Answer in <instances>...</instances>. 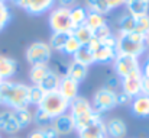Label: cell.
I'll return each mask as SVG.
<instances>
[{"label": "cell", "mask_w": 149, "mask_h": 138, "mask_svg": "<svg viewBox=\"0 0 149 138\" xmlns=\"http://www.w3.org/2000/svg\"><path fill=\"white\" fill-rule=\"evenodd\" d=\"M0 105L6 109L29 108V84L6 80L0 86Z\"/></svg>", "instance_id": "cell-1"}, {"label": "cell", "mask_w": 149, "mask_h": 138, "mask_svg": "<svg viewBox=\"0 0 149 138\" xmlns=\"http://www.w3.org/2000/svg\"><path fill=\"white\" fill-rule=\"evenodd\" d=\"M68 113L72 116L74 124H75V132L86 128L87 125H90L91 122H94L96 119H99L101 115H99L93 106L91 102L84 97V96H77L74 100L70 102V109Z\"/></svg>", "instance_id": "cell-2"}, {"label": "cell", "mask_w": 149, "mask_h": 138, "mask_svg": "<svg viewBox=\"0 0 149 138\" xmlns=\"http://www.w3.org/2000/svg\"><path fill=\"white\" fill-rule=\"evenodd\" d=\"M116 39H117L116 49L119 54H127L141 58L148 51V45L143 35L135 32H117Z\"/></svg>", "instance_id": "cell-3"}, {"label": "cell", "mask_w": 149, "mask_h": 138, "mask_svg": "<svg viewBox=\"0 0 149 138\" xmlns=\"http://www.w3.org/2000/svg\"><path fill=\"white\" fill-rule=\"evenodd\" d=\"M90 48L93 49L94 54V64H110L114 61L116 55H117V39L116 35H110L106 39H91L88 42Z\"/></svg>", "instance_id": "cell-4"}, {"label": "cell", "mask_w": 149, "mask_h": 138, "mask_svg": "<svg viewBox=\"0 0 149 138\" xmlns=\"http://www.w3.org/2000/svg\"><path fill=\"white\" fill-rule=\"evenodd\" d=\"M48 25H49L52 34H72L74 25L71 20L70 9L62 7V6H55L49 12Z\"/></svg>", "instance_id": "cell-5"}, {"label": "cell", "mask_w": 149, "mask_h": 138, "mask_svg": "<svg viewBox=\"0 0 149 138\" xmlns=\"http://www.w3.org/2000/svg\"><path fill=\"white\" fill-rule=\"evenodd\" d=\"M39 109H42L45 113H48L52 119H55L56 116L67 113L70 109V100H67L58 90L55 92H48L44 94L42 102L38 106Z\"/></svg>", "instance_id": "cell-6"}, {"label": "cell", "mask_w": 149, "mask_h": 138, "mask_svg": "<svg viewBox=\"0 0 149 138\" xmlns=\"http://www.w3.org/2000/svg\"><path fill=\"white\" fill-rule=\"evenodd\" d=\"M90 102H91L93 109L99 115L107 113V112L113 111L114 108H117V92L103 86L99 90L94 92Z\"/></svg>", "instance_id": "cell-7"}, {"label": "cell", "mask_w": 149, "mask_h": 138, "mask_svg": "<svg viewBox=\"0 0 149 138\" xmlns=\"http://www.w3.org/2000/svg\"><path fill=\"white\" fill-rule=\"evenodd\" d=\"M52 52L54 51L49 46V44L44 41H35L26 48L25 58L31 64V67L45 65V64H49V61L52 60Z\"/></svg>", "instance_id": "cell-8"}, {"label": "cell", "mask_w": 149, "mask_h": 138, "mask_svg": "<svg viewBox=\"0 0 149 138\" xmlns=\"http://www.w3.org/2000/svg\"><path fill=\"white\" fill-rule=\"evenodd\" d=\"M142 70V63L141 58L133 57V55H127V54H119L116 55L114 61H113V71L119 79H123L132 73L141 71Z\"/></svg>", "instance_id": "cell-9"}, {"label": "cell", "mask_w": 149, "mask_h": 138, "mask_svg": "<svg viewBox=\"0 0 149 138\" xmlns=\"http://www.w3.org/2000/svg\"><path fill=\"white\" fill-rule=\"evenodd\" d=\"M16 7L25 10L32 16H41L55 7L56 0H10Z\"/></svg>", "instance_id": "cell-10"}, {"label": "cell", "mask_w": 149, "mask_h": 138, "mask_svg": "<svg viewBox=\"0 0 149 138\" xmlns=\"http://www.w3.org/2000/svg\"><path fill=\"white\" fill-rule=\"evenodd\" d=\"M142 80H143L142 70L132 73V74L120 79V90L133 99V97L142 94Z\"/></svg>", "instance_id": "cell-11"}, {"label": "cell", "mask_w": 149, "mask_h": 138, "mask_svg": "<svg viewBox=\"0 0 149 138\" xmlns=\"http://www.w3.org/2000/svg\"><path fill=\"white\" fill-rule=\"evenodd\" d=\"M52 128L56 131V134L59 137H65V135H70L72 132H75V124H74V119L72 116L67 112V113H62L59 116H56L55 119H52L51 122Z\"/></svg>", "instance_id": "cell-12"}, {"label": "cell", "mask_w": 149, "mask_h": 138, "mask_svg": "<svg viewBox=\"0 0 149 138\" xmlns=\"http://www.w3.org/2000/svg\"><path fill=\"white\" fill-rule=\"evenodd\" d=\"M20 130L16 118H15V113L12 109H4L0 112V132H4V134H9V135H15L17 134Z\"/></svg>", "instance_id": "cell-13"}, {"label": "cell", "mask_w": 149, "mask_h": 138, "mask_svg": "<svg viewBox=\"0 0 149 138\" xmlns=\"http://www.w3.org/2000/svg\"><path fill=\"white\" fill-rule=\"evenodd\" d=\"M106 124V137L109 138H125L127 134V125L126 122L119 118H109L107 121H104Z\"/></svg>", "instance_id": "cell-14"}, {"label": "cell", "mask_w": 149, "mask_h": 138, "mask_svg": "<svg viewBox=\"0 0 149 138\" xmlns=\"http://www.w3.org/2000/svg\"><path fill=\"white\" fill-rule=\"evenodd\" d=\"M78 138H106V124L104 119L100 116L94 122L87 125L86 128L77 131Z\"/></svg>", "instance_id": "cell-15"}, {"label": "cell", "mask_w": 149, "mask_h": 138, "mask_svg": "<svg viewBox=\"0 0 149 138\" xmlns=\"http://www.w3.org/2000/svg\"><path fill=\"white\" fill-rule=\"evenodd\" d=\"M130 112L135 118L146 119L149 118V96L148 94H139L132 99L130 102Z\"/></svg>", "instance_id": "cell-16"}, {"label": "cell", "mask_w": 149, "mask_h": 138, "mask_svg": "<svg viewBox=\"0 0 149 138\" xmlns=\"http://www.w3.org/2000/svg\"><path fill=\"white\" fill-rule=\"evenodd\" d=\"M80 90V84L77 82H74L72 79H70L68 76H61V80H59V86H58V92L61 93L67 100H74L78 94Z\"/></svg>", "instance_id": "cell-17"}, {"label": "cell", "mask_w": 149, "mask_h": 138, "mask_svg": "<svg viewBox=\"0 0 149 138\" xmlns=\"http://www.w3.org/2000/svg\"><path fill=\"white\" fill-rule=\"evenodd\" d=\"M64 76H68L74 82L81 84L87 79V76H88V67H86V65H83V64H80V63H77L74 60H71L68 63V65H67V70H65Z\"/></svg>", "instance_id": "cell-18"}, {"label": "cell", "mask_w": 149, "mask_h": 138, "mask_svg": "<svg viewBox=\"0 0 149 138\" xmlns=\"http://www.w3.org/2000/svg\"><path fill=\"white\" fill-rule=\"evenodd\" d=\"M17 73V61L9 55L0 54V79L3 82L12 80V77Z\"/></svg>", "instance_id": "cell-19"}, {"label": "cell", "mask_w": 149, "mask_h": 138, "mask_svg": "<svg viewBox=\"0 0 149 138\" xmlns=\"http://www.w3.org/2000/svg\"><path fill=\"white\" fill-rule=\"evenodd\" d=\"M116 26L119 32H135L136 31V16L125 12L117 18Z\"/></svg>", "instance_id": "cell-20"}, {"label": "cell", "mask_w": 149, "mask_h": 138, "mask_svg": "<svg viewBox=\"0 0 149 138\" xmlns=\"http://www.w3.org/2000/svg\"><path fill=\"white\" fill-rule=\"evenodd\" d=\"M72 60L77 61V63H80V64H83V65H86V67H90L91 64H94V54H93V49L90 48L88 44L81 45L80 49L74 54Z\"/></svg>", "instance_id": "cell-21"}, {"label": "cell", "mask_w": 149, "mask_h": 138, "mask_svg": "<svg viewBox=\"0 0 149 138\" xmlns=\"http://www.w3.org/2000/svg\"><path fill=\"white\" fill-rule=\"evenodd\" d=\"M59 80H61V74H58L52 67H51L49 73L47 74V77L44 79V82L38 86L41 87L44 93H48V92H55L58 90V86H59Z\"/></svg>", "instance_id": "cell-22"}, {"label": "cell", "mask_w": 149, "mask_h": 138, "mask_svg": "<svg viewBox=\"0 0 149 138\" xmlns=\"http://www.w3.org/2000/svg\"><path fill=\"white\" fill-rule=\"evenodd\" d=\"M49 70H51L49 64L31 67V70H29V80H31L32 86H39L44 82V79L47 77V74L49 73Z\"/></svg>", "instance_id": "cell-23"}, {"label": "cell", "mask_w": 149, "mask_h": 138, "mask_svg": "<svg viewBox=\"0 0 149 138\" xmlns=\"http://www.w3.org/2000/svg\"><path fill=\"white\" fill-rule=\"evenodd\" d=\"M15 113V118L20 127V130L28 128L31 124H33V115L32 111H29V108H22V109H12Z\"/></svg>", "instance_id": "cell-24"}, {"label": "cell", "mask_w": 149, "mask_h": 138, "mask_svg": "<svg viewBox=\"0 0 149 138\" xmlns=\"http://www.w3.org/2000/svg\"><path fill=\"white\" fill-rule=\"evenodd\" d=\"M126 12L133 16L149 15V3L145 0H132L126 4Z\"/></svg>", "instance_id": "cell-25"}, {"label": "cell", "mask_w": 149, "mask_h": 138, "mask_svg": "<svg viewBox=\"0 0 149 138\" xmlns=\"http://www.w3.org/2000/svg\"><path fill=\"white\" fill-rule=\"evenodd\" d=\"M88 12H94L103 16H107L111 9L107 3V0H86V6H84Z\"/></svg>", "instance_id": "cell-26"}, {"label": "cell", "mask_w": 149, "mask_h": 138, "mask_svg": "<svg viewBox=\"0 0 149 138\" xmlns=\"http://www.w3.org/2000/svg\"><path fill=\"white\" fill-rule=\"evenodd\" d=\"M70 12H71V20H72L74 29L86 23V19H87L88 10H87L84 6H78V4H77V6L71 7Z\"/></svg>", "instance_id": "cell-27"}, {"label": "cell", "mask_w": 149, "mask_h": 138, "mask_svg": "<svg viewBox=\"0 0 149 138\" xmlns=\"http://www.w3.org/2000/svg\"><path fill=\"white\" fill-rule=\"evenodd\" d=\"M72 35L78 39V42L81 44V45H86V44H88L91 39H93V31L84 23V25H81V26H78V28H75L74 31H72Z\"/></svg>", "instance_id": "cell-28"}, {"label": "cell", "mask_w": 149, "mask_h": 138, "mask_svg": "<svg viewBox=\"0 0 149 138\" xmlns=\"http://www.w3.org/2000/svg\"><path fill=\"white\" fill-rule=\"evenodd\" d=\"M70 37H71V34H52L49 38V46L52 48V51L62 52Z\"/></svg>", "instance_id": "cell-29"}, {"label": "cell", "mask_w": 149, "mask_h": 138, "mask_svg": "<svg viewBox=\"0 0 149 138\" xmlns=\"http://www.w3.org/2000/svg\"><path fill=\"white\" fill-rule=\"evenodd\" d=\"M107 20H106V16L99 15V13H94V12H88L87 15V19H86V25L94 32L96 29L101 28L103 25H106Z\"/></svg>", "instance_id": "cell-30"}, {"label": "cell", "mask_w": 149, "mask_h": 138, "mask_svg": "<svg viewBox=\"0 0 149 138\" xmlns=\"http://www.w3.org/2000/svg\"><path fill=\"white\" fill-rule=\"evenodd\" d=\"M28 138H59V135L52 128V125H48V127H42V128L33 130L32 132H29Z\"/></svg>", "instance_id": "cell-31"}, {"label": "cell", "mask_w": 149, "mask_h": 138, "mask_svg": "<svg viewBox=\"0 0 149 138\" xmlns=\"http://www.w3.org/2000/svg\"><path fill=\"white\" fill-rule=\"evenodd\" d=\"M32 115H33V124L38 125V128L48 127V125H51V122H52V118H51L48 113H45L42 109H39V108H36L32 112Z\"/></svg>", "instance_id": "cell-32"}, {"label": "cell", "mask_w": 149, "mask_h": 138, "mask_svg": "<svg viewBox=\"0 0 149 138\" xmlns=\"http://www.w3.org/2000/svg\"><path fill=\"white\" fill-rule=\"evenodd\" d=\"M10 20H12V12H10L7 3L0 0V32L7 28Z\"/></svg>", "instance_id": "cell-33"}, {"label": "cell", "mask_w": 149, "mask_h": 138, "mask_svg": "<svg viewBox=\"0 0 149 138\" xmlns=\"http://www.w3.org/2000/svg\"><path fill=\"white\" fill-rule=\"evenodd\" d=\"M44 90L41 89V87H38V86H29V106H35V108H38L39 106V103L42 102V99H44Z\"/></svg>", "instance_id": "cell-34"}, {"label": "cell", "mask_w": 149, "mask_h": 138, "mask_svg": "<svg viewBox=\"0 0 149 138\" xmlns=\"http://www.w3.org/2000/svg\"><path fill=\"white\" fill-rule=\"evenodd\" d=\"M80 46H81V44L78 42V39L71 34V37L68 38V41H67V44H65V46H64V49H62V55H67V57H74V54L80 49Z\"/></svg>", "instance_id": "cell-35"}, {"label": "cell", "mask_w": 149, "mask_h": 138, "mask_svg": "<svg viewBox=\"0 0 149 138\" xmlns=\"http://www.w3.org/2000/svg\"><path fill=\"white\" fill-rule=\"evenodd\" d=\"M149 32V15H142V16H136V31L135 34L139 35H146Z\"/></svg>", "instance_id": "cell-36"}, {"label": "cell", "mask_w": 149, "mask_h": 138, "mask_svg": "<svg viewBox=\"0 0 149 138\" xmlns=\"http://www.w3.org/2000/svg\"><path fill=\"white\" fill-rule=\"evenodd\" d=\"M104 87H107V89H111V90H116V92H117V87H120V79H119L116 74L110 76V77L106 80Z\"/></svg>", "instance_id": "cell-37"}, {"label": "cell", "mask_w": 149, "mask_h": 138, "mask_svg": "<svg viewBox=\"0 0 149 138\" xmlns=\"http://www.w3.org/2000/svg\"><path fill=\"white\" fill-rule=\"evenodd\" d=\"M130 102H132V97H129L122 90H117V106H127L130 105Z\"/></svg>", "instance_id": "cell-38"}, {"label": "cell", "mask_w": 149, "mask_h": 138, "mask_svg": "<svg viewBox=\"0 0 149 138\" xmlns=\"http://www.w3.org/2000/svg\"><path fill=\"white\" fill-rule=\"evenodd\" d=\"M56 3H58V6L68 7V9H71V7L77 6V0H56Z\"/></svg>", "instance_id": "cell-39"}, {"label": "cell", "mask_w": 149, "mask_h": 138, "mask_svg": "<svg viewBox=\"0 0 149 138\" xmlns=\"http://www.w3.org/2000/svg\"><path fill=\"white\" fill-rule=\"evenodd\" d=\"M142 76L149 79V52H148V57L145 58V61L142 63Z\"/></svg>", "instance_id": "cell-40"}, {"label": "cell", "mask_w": 149, "mask_h": 138, "mask_svg": "<svg viewBox=\"0 0 149 138\" xmlns=\"http://www.w3.org/2000/svg\"><path fill=\"white\" fill-rule=\"evenodd\" d=\"M107 3H109V6H110L111 10H114V9H117L120 6H125L123 0H107Z\"/></svg>", "instance_id": "cell-41"}, {"label": "cell", "mask_w": 149, "mask_h": 138, "mask_svg": "<svg viewBox=\"0 0 149 138\" xmlns=\"http://www.w3.org/2000/svg\"><path fill=\"white\" fill-rule=\"evenodd\" d=\"M142 93L149 96V79L148 77H143V80H142Z\"/></svg>", "instance_id": "cell-42"}, {"label": "cell", "mask_w": 149, "mask_h": 138, "mask_svg": "<svg viewBox=\"0 0 149 138\" xmlns=\"http://www.w3.org/2000/svg\"><path fill=\"white\" fill-rule=\"evenodd\" d=\"M145 41H146V45H148V48H149V32L145 35Z\"/></svg>", "instance_id": "cell-43"}, {"label": "cell", "mask_w": 149, "mask_h": 138, "mask_svg": "<svg viewBox=\"0 0 149 138\" xmlns=\"http://www.w3.org/2000/svg\"><path fill=\"white\" fill-rule=\"evenodd\" d=\"M129 1H132V0H123V3H125V6H126V4H127Z\"/></svg>", "instance_id": "cell-44"}, {"label": "cell", "mask_w": 149, "mask_h": 138, "mask_svg": "<svg viewBox=\"0 0 149 138\" xmlns=\"http://www.w3.org/2000/svg\"><path fill=\"white\" fill-rule=\"evenodd\" d=\"M1 83H3V80H1V79H0V86H1Z\"/></svg>", "instance_id": "cell-45"}, {"label": "cell", "mask_w": 149, "mask_h": 138, "mask_svg": "<svg viewBox=\"0 0 149 138\" xmlns=\"http://www.w3.org/2000/svg\"><path fill=\"white\" fill-rule=\"evenodd\" d=\"M1 1H7V0H1Z\"/></svg>", "instance_id": "cell-46"}, {"label": "cell", "mask_w": 149, "mask_h": 138, "mask_svg": "<svg viewBox=\"0 0 149 138\" xmlns=\"http://www.w3.org/2000/svg\"><path fill=\"white\" fill-rule=\"evenodd\" d=\"M12 138H19V137H12Z\"/></svg>", "instance_id": "cell-47"}, {"label": "cell", "mask_w": 149, "mask_h": 138, "mask_svg": "<svg viewBox=\"0 0 149 138\" xmlns=\"http://www.w3.org/2000/svg\"><path fill=\"white\" fill-rule=\"evenodd\" d=\"M145 1H148V3H149V0H145Z\"/></svg>", "instance_id": "cell-48"}, {"label": "cell", "mask_w": 149, "mask_h": 138, "mask_svg": "<svg viewBox=\"0 0 149 138\" xmlns=\"http://www.w3.org/2000/svg\"><path fill=\"white\" fill-rule=\"evenodd\" d=\"M0 138H1V134H0Z\"/></svg>", "instance_id": "cell-49"}, {"label": "cell", "mask_w": 149, "mask_h": 138, "mask_svg": "<svg viewBox=\"0 0 149 138\" xmlns=\"http://www.w3.org/2000/svg\"><path fill=\"white\" fill-rule=\"evenodd\" d=\"M106 138H109V137H106Z\"/></svg>", "instance_id": "cell-50"}]
</instances>
